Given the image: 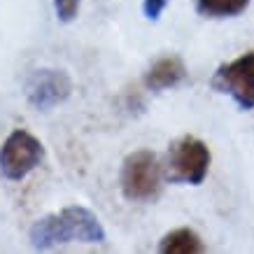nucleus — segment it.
<instances>
[{"label": "nucleus", "mask_w": 254, "mask_h": 254, "mask_svg": "<svg viewBox=\"0 0 254 254\" xmlns=\"http://www.w3.org/2000/svg\"><path fill=\"white\" fill-rule=\"evenodd\" d=\"M187 79V65L182 61V56L168 54L156 59L147 72L142 75V86L147 91H166V89H175L177 84H182Z\"/></svg>", "instance_id": "7"}, {"label": "nucleus", "mask_w": 254, "mask_h": 254, "mask_svg": "<svg viewBox=\"0 0 254 254\" xmlns=\"http://www.w3.org/2000/svg\"><path fill=\"white\" fill-rule=\"evenodd\" d=\"M72 93V79L65 70L40 68L33 70L26 79V100L38 112H49L61 105Z\"/></svg>", "instance_id": "6"}, {"label": "nucleus", "mask_w": 254, "mask_h": 254, "mask_svg": "<svg viewBox=\"0 0 254 254\" xmlns=\"http://www.w3.org/2000/svg\"><path fill=\"white\" fill-rule=\"evenodd\" d=\"M54 12L59 16V21H75L79 14V0H54Z\"/></svg>", "instance_id": "10"}, {"label": "nucleus", "mask_w": 254, "mask_h": 254, "mask_svg": "<svg viewBox=\"0 0 254 254\" xmlns=\"http://www.w3.org/2000/svg\"><path fill=\"white\" fill-rule=\"evenodd\" d=\"M252 0H196V12L205 19H233L250 7Z\"/></svg>", "instance_id": "9"}, {"label": "nucleus", "mask_w": 254, "mask_h": 254, "mask_svg": "<svg viewBox=\"0 0 254 254\" xmlns=\"http://www.w3.org/2000/svg\"><path fill=\"white\" fill-rule=\"evenodd\" d=\"M170 0H142V14L149 21H159L163 14V9L168 7Z\"/></svg>", "instance_id": "11"}, {"label": "nucleus", "mask_w": 254, "mask_h": 254, "mask_svg": "<svg viewBox=\"0 0 254 254\" xmlns=\"http://www.w3.org/2000/svg\"><path fill=\"white\" fill-rule=\"evenodd\" d=\"M163 166L152 149H135L122 161L119 187L131 203H154L163 189Z\"/></svg>", "instance_id": "3"}, {"label": "nucleus", "mask_w": 254, "mask_h": 254, "mask_svg": "<svg viewBox=\"0 0 254 254\" xmlns=\"http://www.w3.org/2000/svg\"><path fill=\"white\" fill-rule=\"evenodd\" d=\"M45 159V145L26 128H14L0 145V175L9 182H21Z\"/></svg>", "instance_id": "4"}, {"label": "nucleus", "mask_w": 254, "mask_h": 254, "mask_svg": "<svg viewBox=\"0 0 254 254\" xmlns=\"http://www.w3.org/2000/svg\"><path fill=\"white\" fill-rule=\"evenodd\" d=\"M217 93L233 98V103L245 112L254 110V49L222 63L210 79Z\"/></svg>", "instance_id": "5"}, {"label": "nucleus", "mask_w": 254, "mask_h": 254, "mask_svg": "<svg viewBox=\"0 0 254 254\" xmlns=\"http://www.w3.org/2000/svg\"><path fill=\"white\" fill-rule=\"evenodd\" d=\"M159 252L161 254H203L205 245L198 233L189 226L173 229L159 240Z\"/></svg>", "instance_id": "8"}, {"label": "nucleus", "mask_w": 254, "mask_h": 254, "mask_svg": "<svg viewBox=\"0 0 254 254\" xmlns=\"http://www.w3.org/2000/svg\"><path fill=\"white\" fill-rule=\"evenodd\" d=\"M108 233L103 229L96 212H91L84 205H65L59 212L40 217L31 226L28 240L31 247L38 252H49L68 243H89L100 245L105 243Z\"/></svg>", "instance_id": "1"}, {"label": "nucleus", "mask_w": 254, "mask_h": 254, "mask_svg": "<svg viewBox=\"0 0 254 254\" xmlns=\"http://www.w3.org/2000/svg\"><path fill=\"white\" fill-rule=\"evenodd\" d=\"M210 147L196 135H180L168 145L166 161H163V177L170 185H191L198 187L205 182L210 173Z\"/></svg>", "instance_id": "2"}]
</instances>
